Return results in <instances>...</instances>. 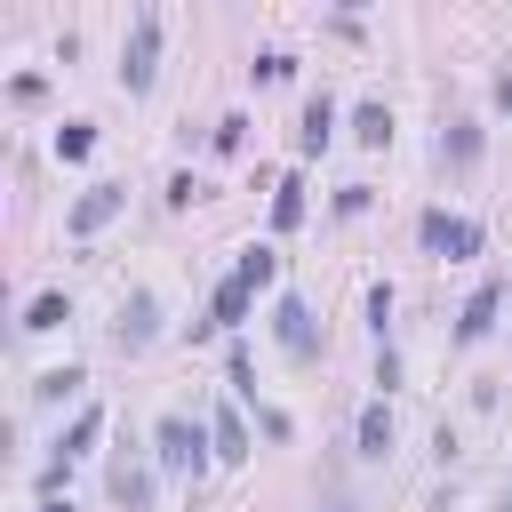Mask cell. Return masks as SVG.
Segmentation results:
<instances>
[{"label": "cell", "instance_id": "obj_1", "mask_svg": "<svg viewBox=\"0 0 512 512\" xmlns=\"http://www.w3.org/2000/svg\"><path fill=\"white\" fill-rule=\"evenodd\" d=\"M152 72H160V16H152V8H136L128 48H120V88H128V96H144V88H152Z\"/></svg>", "mask_w": 512, "mask_h": 512}, {"label": "cell", "instance_id": "obj_2", "mask_svg": "<svg viewBox=\"0 0 512 512\" xmlns=\"http://www.w3.org/2000/svg\"><path fill=\"white\" fill-rule=\"evenodd\" d=\"M152 448H160V464H168V472H200V464L216 456V440H208V432H200L192 416H160Z\"/></svg>", "mask_w": 512, "mask_h": 512}, {"label": "cell", "instance_id": "obj_3", "mask_svg": "<svg viewBox=\"0 0 512 512\" xmlns=\"http://www.w3.org/2000/svg\"><path fill=\"white\" fill-rule=\"evenodd\" d=\"M416 232H424V248H440L448 264H464V256H480V224H472V216H440V208H432V216H424Z\"/></svg>", "mask_w": 512, "mask_h": 512}, {"label": "cell", "instance_id": "obj_4", "mask_svg": "<svg viewBox=\"0 0 512 512\" xmlns=\"http://www.w3.org/2000/svg\"><path fill=\"white\" fill-rule=\"evenodd\" d=\"M272 336H280V352H288V360H312V352H320V336H312V304H304V296H280Z\"/></svg>", "mask_w": 512, "mask_h": 512}, {"label": "cell", "instance_id": "obj_5", "mask_svg": "<svg viewBox=\"0 0 512 512\" xmlns=\"http://www.w3.org/2000/svg\"><path fill=\"white\" fill-rule=\"evenodd\" d=\"M120 208H128V184H88V192L72 200V232L88 240V232H104V224H112Z\"/></svg>", "mask_w": 512, "mask_h": 512}, {"label": "cell", "instance_id": "obj_6", "mask_svg": "<svg viewBox=\"0 0 512 512\" xmlns=\"http://www.w3.org/2000/svg\"><path fill=\"white\" fill-rule=\"evenodd\" d=\"M112 336H120V352H144V344L160 336V304H152V296L136 288V296L120 304V328H112Z\"/></svg>", "mask_w": 512, "mask_h": 512}, {"label": "cell", "instance_id": "obj_7", "mask_svg": "<svg viewBox=\"0 0 512 512\" xmlns=\"http://www.w3.org/2000/svg\"><path fill=\"white\" fill-rule=\"evenodd\" d=\"M64 320H72V296H64V288H40V296L24 304V328H32V336H48V328H64Z\"/></svg>", "mask_w": 512, "mask_h": 512}, {"label": "cell", "instance_id": "obj_8", "mask_svg": "<svg viewBox=\"0 0 512 512\" xmlns=\"http://www.w3.org/2000/svg\"><path fill=\"white\" fill-rule=\"evenodd\" d=\"M496 304H504V288H496V280H488V288H480V296H472V304H464V320H456V336H464V344H480V336H488V328H496Z\"/></svg>", "mask_w": 512, "mask_h": 512}, {"label": "cell", "instance_id": "obj_9", "mask_svg": "<svg viewBox=\"0 0 512 512\" xmlns=\"http://www.w3.org/2000/svg\"><path fill=\"white\" fill-rule=\"evenodd\" d=\"M208 440H216V464H240V456H248V424H240L232 408H216V424H208Z\"/></svg>", "mask_w": 512, "mask_h": 512}, {"label": "cell", "instance_id": "obj_10", "mask_svg": "<svg viewBox=\"0 0 512 512\" xmlns=\"http://www.w3.org/2000/svg\"><path fill=\"white\" fill-rule=\"evenodd\" d=\"M112 504L144 512V504H152V472H144V464H112Z\"/></svg>", "mask_w": 512, "mask_h": 512}, {"label": "cell", "instance_id": "obj_11", "mask_svg": "<svg viewBox=\"0 0 512 512\" xmlns=\"http://www.w3.org/2000/svg\"><path fill=\"white\" fill-rule=\"evenodd\" d=\"M384 448H392V408L368 400V408H360V456H384Z\"/></svg>", "mask_w": 512, "mask_h": 512}, {"label": "cell", "instance_id": "obj_12", "mask_svg": "<svg viewBox=\"0 0 512 512\" xmlns=\"http://www.w3.org/2000/svg\"><path fill=\"white\" fill-rule=\"evenodd\" d=\"M328 136H336V104H328V96H312V104H304V136H296V144H304V152H320Z\"/></svg>", "mask_w": 512, "mask_h": 512}, {"label": "cell", "instance_id": "obj_13", "mask_svg": "<svg viewBox=\"0 0 512 512\" xmlns=\"http://www.w3.org/2000/svg\"><path fill=\"white\" fill-rule=\"evenodd\" d=\"M248 296H256V288H248V280L232 272V280L216 288V320H224V328H240V320H248Z\"/></svg>", "mask_w": 512, "mask_h": 512}, {"label": "cell", "instance_id": "obj_14", "mask_svg": "<svg viewBox=\"0 0 512 512\" xmlns=\"http://www.w3.org/2000/svg\"><path fill=\"white\" fill-rule=\"evenodd\" d=\"M96 432H104V408H80V416H72V432L56 440V448H64V464H72V456H88V440H96Z\"/></svg>", "mask_w": 512, "mask_h": 512}, {"label": "cell", "instance_id": "obj_15", "mask_svg": "<svg viewBox=\"0 0 512 512\" xmlns=\"http://www.w3.org/2000/svg\"><path fill=\"white\" fill-rule=\"evenodd\" d=\"M352 136H360V144H392V112H384V104H360V112H352Z\"/></svg>", "mask_w": 512, "mask_h": 512}, {"label": "cell", "instance_id": "obj_16", "mask_svg": "<svg viewBox=\"0 0 512 512\" xmlns=\"http://www.w3.org/2000/svg\"><path fill=\"white\" fill-rule=\"evenodd\" d=\"M88 152H96V128L88 120H64L56 128V160H88Z\"/></svg>", "mask_w": 512, "mask_h": 512}, {"label": "cell", "instance_id": "obj_17", "mask_svg": "<svg viewBox=\"0 0 512 512\" xmlns=\"http://www.w3.org/2000/svg\"><path fill=\"white\" fill-rule=\"evenodd\" d=\"M440 152H448L456 168H472V160H480V128H472V120H456V136H440Z\"/></svg>", "mask_w": 512, "mask_h": 512}, {"label": "cell", "instance_id": "obj_18", "mask_svg": "<svg viewBox=\"0 0 512 512\" xmlns=\"http://www.w3.org/2000/svg\"><path fill=\"white\" fill-rule=\"evenodd\" d=\"M272 224H280V232H288V224H304V184H296V176L272 192Z\"/></svg>", "mask_w": 512, "mask_h": 512}, {"label": "cell", "instance_id": "obj_19", "mask_svg": "<svg viewBox=\"0 0 512 512\" xmlns=\"http://www.w3.org/2000/svg\"><path fill=\"white\" fill-rule=\"evenodd\" d=\"M80 384H88L80 368H48V376L32 384V400H64V392H80Z\"/></svg>", "mask_w": 512, "mask_h": 512}, {"label": "cell", "instance_id": "obj_20", "mask_svg": "<svg viewBox=\"0 0 512 512\" xmlns=\"http://www.w3.org/2000/svg\"><path fill=\"white\" fill-rule=\"evenodd\" d=\"M272 272H280V256H272V248H248V256H240V280H248V288H264Z\"/></svg>", "mask_w": 512, "mask_h": 512}, {"label": "cell", "instance_id": "obj_21", "mask_svg": "<svg viewBox=\"0 0 512 512\" xmlns=\"http://www.w3.org/2000/svg\"><path fill=\"white\" fill-rule=\"evenodd\" d=\"M496 104H504V112H512V72H504V80H496Z\"/></svg>", "mask_w": 512, "mask_h": 512}, {"label": "cell", "instance_id": "obj_22", "mask_svg": "<svg viewBox=\"0 0 512 512\" xmlns=\"http://www.w3.org/2000/svg\"><path fill=\"white\" fill-rule=\"evenodd\" d=\"M40 512H72V504H56V496H40Z\"/></svg>", "mask_w": 512, "mask_h": 512}]
</instances>
